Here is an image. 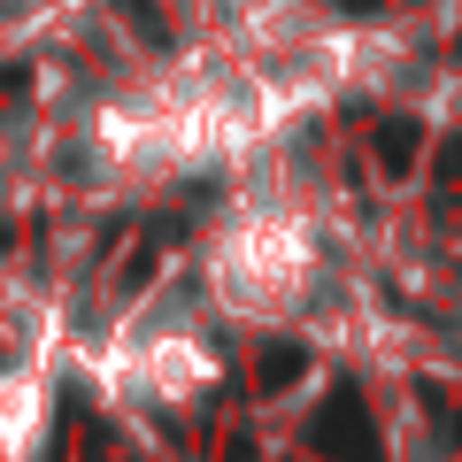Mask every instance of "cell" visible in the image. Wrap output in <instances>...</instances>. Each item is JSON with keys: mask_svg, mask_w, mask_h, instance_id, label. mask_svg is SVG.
I'll return each instance as SVG.
<instances>
[{"mask_svg": "<svg viewBox=\"0 0 462 462\" xmlns=\"http://www.w3.org/2000/svg\"><path fill=\"white\" fill-rule=\"evenodd\" d=\"M285 378H293V346H270L263 355V385H285Z\"/></svg>", "mask_w": 462, "mask_h": 462, "instance_id": "3957f363", "label": "cell"}, {"mask_svg": "<svg viewBox=\"0 0 462 462\" xmlns=\"http://www.w3.org/2000/svg\"><path fill=\"white\" fill-rule=\"evenodd\" d=\"M378 154H385V162H409V124H385V132H378Z\"/></svg>", "mask_w": 462, "mask_h": 462, "instance_id": "7a4b0ae2", "label": "cell"}, {"mask_svg": "<svg viewBox=\"0 0 462 462\" xmlns=\"http://www.w3.org/2000/svg\"><path fill=\"white\" fill-rule=\"evenodd\" d=\"M339 8H370V0H339Z\"/></svg>", "mask_w": 462, "mask_h": 462, "instance_id": "277c9868", "label": "cell"}, {"mask_svg": "<svg viewBox=\"0 0 462 462\" xmlns=\"http://www.w3.org/2000/svg\"><path fill=\"white\" fill-rule=\"evenodd\" d=\"M324 439H331V447H363V455H370V416H355V393H339V401H331Z\"/></svg>", "mask_w": 462, "mask_h": 462, "instance_id": "6da1fadb", "label": "cell"}]
</instances>
